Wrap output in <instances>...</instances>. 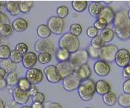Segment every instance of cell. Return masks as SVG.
<instances>
[{"instance_id": "1", "label": "cell", "mask_w": 130, "mask_h": 108, "mask_svg": "<svg viewBox=\"0 0 130 108\" xmlns=\"http://www.w3.org/2000/svg\"><path fill=\"white\" fill-rule=\"evenodd\" d=\"M113 26L115 34L120 40H128L130 37V20L127 15V12L125 11H119L115 13L113 19Z\"/></svg>"}, {"instance_id": "2", "label": "cell", "mask_w": 130, "mask_h": 108, "mask_svg": "<svg viewBox=\"0 0 130 108\" xmlns=\"http://www.w3.org/2000/svg\"><path fill=\"white\" fill-rule=\"evenodd\" d=\"M58 46L60 49L68 51L72 53L79 49L80 41L77 36H74L70 33H66L63 35L58 40Z\"/></svg>"}, {"instance_id": "3", "label": "cell", "mask_w": 130, "mask_h": 108, "mask_svg": "<svg viewBox=\"0 0 130 108\" xmlns=\"http://www.w3.org/2000/svg\"><path fill=\"white\" fill-rule=\"evenodd\" d=\"M77 91L82 100L84 101H89L93 98V96L96 92L95 82L90 78L82 80Z\"/></svg>"}, {"instance_id": "4", "label": "cell", "mask_w": 130, "mask_h": 108, "mask_svg": "<svg viewBox=\"0 0 130 108\" xmlns=\"http://www.w3.org/2000/svg\"><path fill=\"white\" fill-rule=\"evenodd\" d=\"M118 51V47L115 45H104L100 49V58L101 60L107 63L113 62L115 60V57Z\"/></svg>"}, {"instance_id": "5", "label": "cell", "mask_w": 130, "mask_h": 108, "mask_svg": "<svg viewBox=\"0 0 130 108\" xmlns=\"http://www.w3.org/2000/svg\"><path fill=\"white\" fill-rule=\"evenodd\" d=\"M89 59V55L87 50L79 49V50L70 54L69 60L72 62L76 68L79 67L84 64H87Z\"/></svg>"}, {"instance_id": "6", "label": "cell", "mask_w": 130, "mask_h": 108, "mask_svg": "<svg viewBox=\"0 0 130 108\" xmlns=\"http://www.w3.org/2000/svg\"><path fill=\"white\" fill-rule=\"evenodd\" d=\"M47 27L54 34L61 35L63 31L65 21L58 16H52L48 19Z\"/></svg>"}, {"instance_id": "7", "label": "cell", "mask_w": 130, "mask_h": 108, "mask_svg": "<svg viewBox=\"0 0 130 108\" xmlns=\"http://www.w3.org/2000/svg\"><path fill=\"white\" fill-rule=\"evenodd\" d=\"M35 50L39 53H47L52 55L55 51L54 43L48 39H40L35 44Z\"/></svg>"}, {"instance_id": "8", "label": "cell", "mask_w": 130, "mask_h": 108, "mask_svg": "<svg viewBox=\"0 0 130 108\" xmlns=\"http://www.w3.org/2000/svg\"><path fill=\"white\" fill-rule=\"evenodd\" d=\"M81 82L82 80L78 78L74 72L70 76L63 79V87L67 92H72L78 89Z\"/></svg>"}, {"instance_id": "9", "label": "cell", "mask_w": 130, "mask_h": 108, "mask_svg": "<svg viewBox=\"0 0 130 108\" xmlns=\"http://www.w3.org/2000/svg\"><path fill=\"white\" fill-rule=\"evenodd\" d=\"M56 67L62 79L70 76L71 74L74 73L76 70L75 66L70 60L58 62L56 65Z\"/></svg>"}, {"instance_id": "10", "label": "cell", "mask_w": 130, "mask_h": 108, "mask_svg": "<svg viewBox=\"0 0 130 108\" xmlns=\"http://www.w3.org/2000/svg\"><path fill=\"white\" fill-rule=\"evenodd\" d=\"M115 62L120 67L125 68L130 62V52L126 49H120L117 51Z\"/></svg>"}, {"instance_id": "11", "label": "cell", "mask_w": 130, "mask_h": 108, "mask_svg": "<svg viewBox=\"0 0 130 108\" xmlns=\"http://www.w3.org/2000/svg\"><path fill=\"white\" fill-rule=\"evenodd\" d=\"M25 78L31 84L36 85L43 81V73L39 69L31 68L27 70Z\"/></svg>"}, {"instance_id": "12", "label": "cell", "mask_w": 130, "mask_h": 108, "mask_svg": "<svg viewBox=\"0 0 130 108\" xmlns=\"http://www.w3.org/2000/svg\"><path fill=\"white\" fill-rule=\"evenodd\" d=\"M43 74L45 75L48 81L52 83H57L58 82L61 81V80H63L58 73L56 66L52 65V64L46 67L44 69Z\"/></svg>"}, {"instance_id": "13", "label": "cell", "mask_w": 130, "mask_h": 108, "mask_svg": "<svg viewBox=\"0 0 130 108\" xmlns=\"http://www.w3.org/2000/svg\"><path fill=\"white\" fill-rule=\"evenodd\" d=\"M12 94H13L14 101L20 105H24L28 103L31 96L28 92L21 90L18 87H15L14 89Z\"/></svg>"}, {"instance_id": "14", "label": "cell", "mask_w": 130, "mask_h": 108, "mask_svg": "<svg viewBox=\"0 0 130 108\" xmlns=\"http://www.w3.org/2000/svg\"><path fill=\"white\" fill-rule=\"evenodd\" d=\"M94 71L98 76L101 77L106 76L111 71V67L109 63L103 60H97L93 66Z\"/></svg>"}, {"instance_id": "15", "label": "cell", "mask_w": 130, "mask_h": 108, "mask_svg": "<svg viewBox=\"0 0 130 108\" xmlns=\"http://www.w3.org/2000/svg\"><path fill=\"white\" fill-rule=\"evenodd\" d=\"M38 61L37 55L32 51H28L26 54L23 55L22 58V64L24 68L27 69L33 68L36 65Z\"/></svg>"}, {"instance_id": "16", "label": "cell", "mask_w": 130, "mask_h": 108, "mask_svg": "<svg viewBox=\"0 0 130 108\" xmlns=\"http://www.w3.org/2000/svg\"><path fill=\"white\" fill-rule=\"evenodd\" d=\"M75 73L81 80L89 79L91 76V69L88 64H84L78 68H76Z\"/></svg>"}, {"instance_id": "17", "label": "cell", "mask_w": 130, "mask_h": 108, "mask_svg": "<svg viewBox=\"0 0 130 108\" xmlns=\"http://www.w3.org/2000/svg\"><path fill=\"white\" fill-rule=\"evenodd\" d=\"M114 16L115 13L113 10L109 6H104L103 9L102 10L101 13L100 14L98 17L104 19L109 24H111L113 22V19H114Z\"/></svg>"}, {"instance_id": "18", "label": "cell", "mask_w": 130, "mask_h": 108, "mask_svg": "<svg viewBox=\"0 0 130 108\" xmlns=\"http://www.w3.org/2000/svg\"><path fill=\"white\" fill-rule=\"evenodd\" d=\"M95 91L98 94L103 96L111 92V85L105 80H100L95 83Z\"/></svg>"}, {"instance_id": "19", "label": "cell", "mask_w": 130, "mask_h": 108, "mask_svg": "<svg viewBox=\"0 0 130 108\" xmlns=\"http://www.w3.org/2000/svg\"><path fill=\"white\" fill-rule=\"evenodd\" d=\"M104 6L100 2H93L89 4L88 12L94 17H98L102 10L103 9Z\"/></svg>"}, {"instance_id": "20", "label": "cell", "mask_w": 130, "mask_h": 108, "mask_svg": "<svg viewBox=\"0 0 130 108\" xmlns=\"http://www.w3.org/2000/svg\"><path fill=\"white\" fill-rule=\"evenodd\" d=\"M12 28L17 32H23L28 28V22L24 18H17L13 21Z\"/></svg>"}, {"instance_id": "21", "label": "cell", "mask_w": 130, "mask_h": 108, "mask_svg": "<svg viewBox=\"0 0 130 108\" xmlns=\"http://www.w3.org/2000/svg\"><path fill=\"white\" fill-rule=\"evenodd\" d=\"M20 2H7L6 3V8L12 16H16L20 13Z\"/></svg>"}, {"instance_id": "22", "label": "cell", "mask_w": 130, "mask_h": 108, "mask_svg": "<svg viewBox=\"0 0 130 108\" xmlns=\"http://www.w3.org/2000/svg\"><path fill=\"white\" fill-rule=\"evenodd\" d=\"M0 67L3 68L6 73L10 74L12 72H15L16 69V64L13 63L10 59H6V60H2L0 62Z\"/></svg>"}, {"instance_id": "23", "label": "cell", "mask_w": 130, "mask_h": 108, "mask_svg": "<svg viewBox=\"0 0 130 108\" xmlns=\"http://www.w3.org/2000/svg\"><path fill=\"white\" fill-rule=\"evenodd\" d=\"M100 36L101 37L102 40L105 43H108V42L112 41L113 39L114 38L115 32L112 29H109V28H106L102 31Z\"/></svg>"}, {"instance_id": "24", "label": "cell", "mask_w": 130, "mask_h": 108, "mask_svg": "<svg viewBox=\"0 0 130 108\" xmlns=\"http://www.w3.org/2000/svg\"><path fill=\"white\" fill-rule=\"evenodd\" d=\"M52 32L46 24H40L37 28V34L41 39H48Z\"/></svg>"}, {"instance_id": "25", "label": "cell", "mask_w": 130, "mask_h": 108, "mask_svg": "<svg viewBox=\"0 0 130 108\" xmlns=\"http://www.w3.org/2000/svg\"><path fill=\"white\" fill-rule=\"evenodd\" d=\"M70 54L71 53H69L68 51L59 48L55 53V57L59 62H66V61H68L70 60Z\"/></svg>"}, {"instance_id": "26", "label": "cell", "mask_w": 130, "mask_h": 108, "mask_svg": "<svg viewBox=\"0 0 130 108\" xmlns=\"http://www.w3.org/2000/svg\"><path fill=\"white\" fill-rule=\"evenodd\" d=\"M102 100H103L104 103L107 105L113 106L116 103L117 96L114 93L110 92L102 96Z\"/></svg>"}, {"instance_id": "27", "label": "cell", "mask_w": 130, "mask_h": 108, "mask_svg": "<svg viewBox=\"0 0 130 108\" xmlns=\"http://www.w3.org/2000/svg\"><path fill=\"white\" fill-rule=\"evenodd\" d=\"M88 3L87 1H72V6L74 11L78 13H82L85 11L87 8Z\"/></svg>"}, {"instance_id": "28", "label": "cell", "mask_w": 130, "mask_h": 108, "mask_svg": "<svg viewBox=\"0 0 130 108\" xmlns=\"http://www.w3.org/2000/svg\"><path fill=\"white\" fill-rule=\"evenodd\" d=\"M18 74H16L15 72H12V73L8 74L6 78L7 85L9 87H13V86L18 85Z\"/></svg>"}, {"instance_id": "29", "label": "cell", "mask_w": 130, "mask_h": 108, "mask_svg": "<svg viewBox=\"0 0 130 108\" xmlns=\"http://www.w3.org/2000/svg\"><path fill=\"white\" fill-rule=\"evenodd\" d=\"M118 103L122 107H130V94H122L118 98Z\"/></svg>"}, {"instance_id": "30", "label": "cell", "mask_w": 130, "mask_h": 108, "mask_svg": "<svg viewBox=\"0 0 130 108\" xmlns=\"http://www.w3.org/2000/svg\"><path fill=\"white\" fill-rule=\"evenodd\" d=\"M34 6L33 1H22L20 2V10L22 13H29L30 10Z\"/></svg>"}, {"instance_id": "31", "label": "cell", "mask_w": 130, "mask_h": 108, "mask_svg": "<svg viewBox=\"0 0 130 108\" xmlns=\"http://www.w3.org/2000/svg\"><path fill=\"white\" fill-rule=\"evenodd\" d=\"M11 50L7 45H0V59L6 60L10 58Z\"/></svg>"}, {"instance_id": "32", "label": "cell", "mask_w": 130, "mask_h": 108, "mask_svg": "<svg viewBox=\"0 0 130 108\" xmlns=\"http://www.w3.org/2000/svg\"><path fill=\"white\" fill-rule=\"evenodd\" d=\"M31 86L32 84L29 82V80L26 78H21L20 79H19L18 87L20 89L24 90V91H26V92H29Z\"/></svg>"}, {"instance_id": "33", "label": "cell", "mask_w": 130, "mask_h": 108, "mask_svg": "<svg viewBox=\"0 0 130 108\" xmlns=\"http://www.w3.org/2000/svg\"><path fill=\"white\" fill-rule=\"evenodd\" d=\"M104 45H105V42L102 40L100 35H97L96 37L92 38V40L90 42V46L98 49H100Z\"/></svg>"}, {"instance_id": "34", "label": "cell", "mask_w": 130, "mask_h": 108, "mask_svg": "<svg viewBox=\"0 0 130 108\" xmlns=\"http://www.w3.org/2000/svg\"><path fill=\"white\" fill-rule=\"evenodd\" d=\"M83 31L82 27L79 24H72L70 27V33L74 36H79Z\"/></svg>"}, {"instance_id": "35", "label": "cell", "mask_w": 130, "mask_h": 108, "mask_svg": "<svg viewBox=\"0 0 130 108\" xmlns=\"http://www.w3.org/2000/svg\"><path fill=\"white\" fill-rule=\"evenodd\" d=\"M13 28L10 24H4L0 27V35L2 37H8L12 34Z\"/></svg>"}, {"instance_id": "36", "label": "cell", "mask_w": 130, "mask_h": 108, "mask_svg": "<svg viewBox=\"0 0 130 108\" xmlns=\"http://www.w3.org/2000/svg\"><path fill=\"white\" fill-rule=\"evenodd\" d=\"M22 58H23V55H22L21 53H19L18 51L16 50L11 51V55H10V60H11L13 63L18 64L22 62Z\"/></svg>"}, {"instance_id": "37", "label": "cell", "mask_w": 130, "mask_h": 108, "mask_svg": "<svg viewBox=\"0 0 130 108\" xmlns=\"http://www.w3.org/2000/svg\"><path fill=\"white\" fill-rule=\"evenodd\" d=\"M52 59V55L47 53H39V55H38V61L40 64H47L50 62Z\"/></svg>"}, {"instance_id": "38", "label": "cell", "mask_w": 130, "mask_h": 108, "mask_svg": "<svg viewBox=\"0 0 130 108\" xmlns=\"http://www.w3.org/2000/svg\"><path fill=\"white\" fill-rule=\"evenodd\" d=\"M56 13H57V15H58V17L64 19V18H66L67 16L68 15L69 9L66 6H61L57 8Z\"/></svg>"}, {"instance_id": "39", "label": "cell", "mask_w": 130, "mask_h": 108, "mask_svg": "<svg viewBox=\"0 0 130 108\" xmlns=\"http://www.w3.org/2000/svg\"><path fill=\"white\" fill-rule=\"evenodd\" d=\"M87 51L89 58L93 60H97L100 58V49L93 47L92 46H89L87 49Z\"/></svg>"}, {"instance_id": "40", "label": "cell", "mask_w": 130, "mask_h": 108, "mask_svg": "<svg viewBox=\"0 0 130 108\" xmlns=\"http://www.w3.org/2000/svg\"><path fill=\"white\" fill-rule=\"evenodd\" d=\"M107 25H108V23L106 22V21L103 18H100L98 17V19L95 21V23H94V26L93 27H95L96 29H98V30H104V29H105L107 27Z\"/></svg>"}, {"instance_id": "41", "label": "cell", "mask_w": 130, "mask_h": 108, "mask_svg": "<svg viewBox=\"0 0 130 108\" xmlns=\"http://www.w3.org/2000/svg\"><path fill=\"white\" fill-rule=\"evenodd\" d=\"M45 96L42 92H37L32 96V101L33 103H40L43 104L45 102Z\"/></svg>"}, {"instance_id": "42", "label": "cell", "mask_w": 130, "mask_h": 108, "mask_svg": "<svg viewBox=\"0 0 130 108\" xmlns=\"http://www.w3.org/2000/svg\"><path fill=\"white\" fill-rule=\"evenodd\" d=\"M15 50L18 51L19 53H21L22 55H24V54H26L28 52L29 48H28L27 45H26L25 43H24V42H20V43L16 45Z\"/></svg>"}, {"instance_id": "43", "label": "cell", "mask_w": 130, "mask_h": 108, "mask_svg": "<svg viewBox=\"0 0 130 108\" xmlns=\"http://www.w3.org/2000/svg\"><path fill=\"white\" fill-rule=\"evenodd\" d=\"M86 34L88 37L93 38L97 35H98V30L94 27H88L86 30Z\"/></svg>"}, {"instance_id": "44", "label": "cell", "mask_w": 130, "mask_h": 108, "mask_svg": "<svg viewBox=\"0 0 130 108\" xmlns=\"http://www.w3.org/2000/svg\"><path fill=\"white\" fill-rule=\"evenodd\" d=\"M4 24H10V20L5 13H0V27Z\"/></svg>"}, {"instance_id": "45", "label": "cell", "mask_w": 130, "mask_h": 108, "mask_svg": "<svg viewBox=\"0 0 130 108\" xmlns=\"http://www.w3.org/2000/svg\"><path fill=\"white\" fill-rule=\"evenodd\" d=\"M122 90L125 94H130V78H128L124 82L122 85Z\"/></svg>"}, {"instance_id": "46", "label": "cell", "mask_w": 130, "mask_h": 108, "mask_svg": "<svg viewBox=\"0 0 130 108\" xmlns=\"http://www.w3.org/2000/svg\"><path fill=\"white\" fill-rule=\"evenodd\" d=\"M122 75H123V76L125 77V78H130V64L123 69Z\"/></svg>"}, {"instance_id": "47", "label": "cell", "mask_w": 130, "mask_h": 108, "mask_svg": "<svg viewBox=\"0 0 130 108\" xmlns=\"http://www.w3.org/2000/svg\"><path fill=\"white\" fill-rule=\"evenodd\" d=\"M30 96H33V95H34L35 94H36L37 92H38V89L36 87V85H33L32 84L31 87V89L29 90V91L28 92Z\"/></svg>"}, {"instance_id": "48", "label": "cell", "mask_w": 130, "mask_h": 108, "mask_svg": "<svg viewBox=\"0 0 130 108\" xmlns=\"http://www.w3.org/2000/svg\"><path fill=\"white\" fill-rule=\"evenodd\" d=\"M6 74H7L6 71L3 68L0 67V80H1L4 79V78H5Z\"/></svg>"}, {"instance_id": "49", "label": "cell", "mask_w": 130, "mask_h": 108, "mask_svg": "<svg viewBox=\"0 0 130 108\" xmlns=\"http://www.w3.org/2000/svg\"><path fill=\"white\" fill-rule=\"evenodd\" d=\"M7 86V83L6 81V79H3L0 80V89H4Z\"/></svg>"}, {"instance_id": "50", "label": "cell", "mask_w": 130, "mask_h": 108, "mask_svg": "<svg viewBox=\"0 0 130 108\" xmlns=\"http://www.w3.org/2000/svg\"><path fill=\"white\" fill-rule=\"evenodd\" d=\"M6 2L0 1V13H2L4 9L6 8Z\"/></svg>"}, {"instance_id": "51", "label": "cell", "mask_w": 130, "mask_h": 108, "mask_svg": "<svg viewBox=\"0 0 130 108\" xmlns=\"http://www.w3.org/2000/svg\"><path fill=\"white\" fill-rule=\"evenodd\" d=\"M50 108H63L61 105L58 103H52L50 105Z\"/></svg>"}, {"instance_id": "52", "label": "cell", "mask_w": 130, "mask_h": 108, "mask_svg": "<svg viewBox=\"0 0 130 108\" xmlns=\"http://www.w3.org/2000/svg\"><path fill=\"white\" fill-rule=\"evenodd\" d=\"M31 107V108H44L43 104L40 103H33Z\"/></svg>"}, {"instance_id": "53", "label": "cell", "mask_w": 130, "mask_h": 108, "mask_svg": "<svg viewBox=\"0 0 130 108\" xmlns=\"http://www.w3.org/2000/svg\"><path fill=\"white\" fill-rule=\"evenodd\" d=\"M6 104L4 102V100L2 99V98H0V108H4L5 107Z\"/></svg>"}, {"instance_id": "54", "label": "cell", "mask_w": 130, "mask_h": 108, "mask_svg": "<svg viewBox=\"0 0 130 108\" xmlns=\"http://www.w3.org/2000/svg\"><path fill=\"white\" fill-rule=\"evenodd\" d=\"M112 2H113V1H104V4H112Z\"/></svg>"}, {"instance_id": "55", "label": "cell", "mask_w": 130, "mask_h": 108, "mask_svg": "<svg viewBox=\"0 0 130 108\" xmlns=\"http://www.w3.org/2000/svg\"><path fill=\"white\" fill-rule=\"evenodd\" d=\"M4 108H13V106L11 105L10 104H6V105H5V107Z\"/></svg>"}, {"instance_id": "56", "label": "cell", "mask_w": 130, "mask_h": 108, "mask_svg": "<svg viewBox=\"0 0 130 108\" xmlns=\"http://www.w3.org/2000/svg\"><path fill=\"white\" fill-rule=\"evenodd\" d=\"M20 108H31V106H29V105H23Z\"/></svg>"}, {"instance_id": "57", "label": "cell", "mask_w": 130, "mask_h": 108, "mask_svg": "<svg viewBox=\"0 0 130 108\" xmlns=\"http://www.w3.org/2000/svg\"><path fill=\"white\" fill-rule=\"evenodd\" d=\"M127 15H128V17H129V20H130V9L128 11Z\"/></svg>"}, {"instance_id": "58", "label": "cell", "mask_w": 130, "mask_h": 108, "mask_svg": "<svg viewBox=\"0 0 130 108\" xmlns=\"http://www.w3.org/2000/svg\"><path fill=\"white\" fill-rule=\"evenodd\" d=\"M128 5L130 6V1H129V2H128Z\"/></svg>"}, {"instance_id": "59", "label": "cell", "mask_w": 130, "mask_h": 108, "mask_svg": "<svg viewBox=\"0 0 130 108\" xmlns=\"http://www.w3.org/2000/svg\"><path fill=\"white\" fill-rule=\"evenodd\" d=\"M85 108H90V107H85Z\"/></svg>"}, {"instance_id": "60", "label": "cell", "mask_w": 130, "mask_h": 108, "mask_svg": "<svg viewBox=\"0 0 130 108\" xmlns=\"http://www.w3.org/2000/svg\"><path fill=\"white\" fill-rule=\"evenodd\" d=\"M126 108H130V107H126Z\"/></svg>"}, {"instance_id": "61", "label": "cell", "mask_w": 130, "mask_h": 108, "mask_svg": "<svg viewBox=\"0 0 130 108\" xmlns=\"http://www.w3.org/2000/svg\"><path fill=\"white\" fill-rule=\"evenodd\" d=\"M129 35H130V31H129Z\"/></svg>"}]
</instances>
